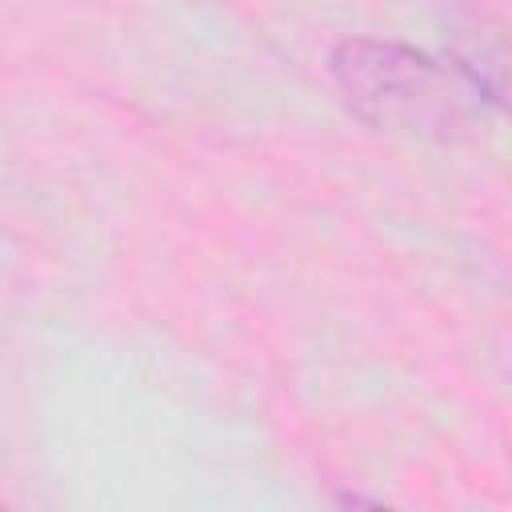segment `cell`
I'll list each match as a JSON object with an SVG mask.
<instances>
[{"label":"cell","instance_id":"6da1fadb","mask_svg":"<svg viewBox=\"0 0 512 512\" xmlns=\"http://www.w3.org/2000/svg\"><path fill=\"white\" fill-rule=\"evenodd\" d=\"M328 76L344 104L372 128L408 136H456L468 120L464 88L448 68L408 44L348 36L328 52Z\"/></svg>","mask_w":512,"mask_h":512}]
</instances>
